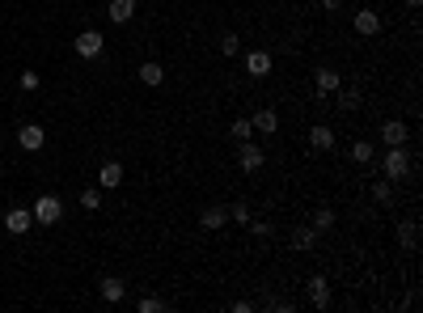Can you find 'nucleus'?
<instances>
[{
  "label": "nucleus",
  "instance_id": "f257e3e1",
  "mask_svg": "<svg viewBox=\"0 0 423 313\" xmlns=\"http://www.w3.org/2000/svg\"><path fill=\"white\" fill-rule=\"evenodd\" d=\"M410 170H415L410 148H406V144H390L385 156H381V174H385L390 182H402V178H410Z\"/></svg>",
  "mask_w": 423,
  "mask_h": 313
},
{
  "label": "nucleus",
  "instance_id": "f03ea898",
  "mask_svg": "<svg viewBox=\"0 0 423 313\" xmlns=\"http://www.w3.org/2000/svg\"><path fill=\"white\" fill-rule=\"evenodd\" d=\"M30 212H34V225H60L64 220V203L56 195H38Z\"/></svg>",
  "mask_w": 423,
  "mask_h": 313
},
{
  "label": "nucleus",
  "instance_id": "7ed1b4c3",
  "mask_svg": "<svg viewBox=\"0 0 423 313\" xmlns=\"http://www.w3.org/2000/svg\"><path fill=\"white\" fill-rule=\"evenodd\" d=\"M72 51H77L81 60H97L102 51H106V38H102L97 30H81V34L72 38Z\"/></svg>",
  "mask_w": 423,
  "mask_h": 313
},
{
  "label": "nucleus",
  "instance_id": "20e7f679",
  "mask_svg": "<svg viewBox=\"0 0 423 313\" xmlns=\"http://www.w3.org/2000/svg\"><path fill=\"white\" fill-rule=\"evenodd\" d=\"M271 68H276V60H271V51H267V47L246 51V72H250V77H271Z\"/></svg>",
  "mask_w": 423,
  "mask_h": 313
},
{
  "label": "nucleus",
  "instance_id": "39448f33",
  "mask_svg": "<svg viewBox=\"0 0 423 313\" xmlns=\"http://www.w3.org/2000/svg\"><path fill=\"white\" fill-rule=\"evenodd\" d=\"M237 161H241V170H246V174H258L262 166H267V152H262L258 144H250V140H241V148H237Z\"/></svg>",
  "mask_w": 423,
  "mask_h": 313
},
{
  "label": "nucleus",
  "instance_id": "423d86ee",
  "mask_svg": "<svg viewBox=\"0 0 423 313\" xmlns=\"http://www.w3.org/2000/svg\"><path fill=\"white\" fill-rule=\"evenodd\" d=\"M305 292H309V305L313 309H330V280L326 275H309Z\"/></svg>",
  "mask_w": 423,
  "mask_h": 313
},
{
  "label": "nucleus",
  "instance_id": "0eeeda50",
  "mask_svg": "<svg viewBox=\"0 0 423 313\" xmlns=\"http://www.w3.org/2000/svg\"><path fill=\"white\" fill-rule=\"evenodd\" d=\"M5 229H9L13 237L30 233V229H34V212H26V207H9V212H5Z\"/></svg>",
  "mask_w": 423,
  "mask_h": 313
},
{
  "label": "nucleus",
  "instance_id": "6e6552de",
  "mask_svg": "<svg viewBox=\"0 0 423 313\" xmlns=\"http://www.w3.org/2000/svg\"><path fill=\"white\" fill-rule=\"evenodd\" d=\"M351 26H356V34L373 38V34H381V13H377V9H360V13L351 17Z\"/></svg>",
  "mask_w": 423,
  "mask_h": 313
},
{
  "label": "nucleus",
  "instance_id": "1a4fd4ad",
  "mask_svg": "<svg viewBox=\"0 0 423 313\" xmlns=\"http://www.w3.org/2000/svg\"><path fill=\"white\" fill-rule=\"evenodd\" d=\"M339 140H335V127L330 123H313L309 127V148H317V152H330Z\"/></svg>",
  "mask_w": 423,
  "mask_h": 313
},
{
  "label": "nucleus",
  "instance_id": "9d476101",
  "mask_svg": "<svg viewBox=\"0 0 423 313\" xmlns=\"http://www.w3.org/2000/svg\"><path fill=\"white\" fill-rule=\"evenodd\" d=\"M17 144H22L26 152H38V148L47 144V131H42L38 123H22V127H17Z\"/></svg>",
  "mask_w": 423,
  "mask_h": 313
},
{
  "label": "nucleus",
  "instance_id": "9b49d317",
  "mask_svg": "<svg viewBox=\"0 0 423 313\" xmlns=\"http://www.w3.org/2000/svg\"><path fill=\"white\" fill-rule=\"evenodd\" d=\"M339 85H343V77H339L335 68H317V72H313V89H317V97H330Z\"/></svg>",
  "mask_w": 423,
  "mask_h": 313
},
{
  "label": "nucleus",
  "instance_id": "f8f14e48",
  "mask_svg": "<svg viewBox=\"0 0 423 313\" xmlns=\"http://www.w3.org/2000/svg\"><path fill=\"white\" fill-rule=\"evenodd\" d=\"M406 140H410V127H406L402 119H385V123H381V144H385V148H390V144H406Z\"/></svg>",
  "mask_w": 423,
  "mask_h": 313
},
{
  "label": "nucleus",
  "instance_id": "ddd939ff",
  "mask_svg": "<svg viewBox=\"0 0 423 313\" xmlns=\"http://www.w3.org/2000/svg\"><path fill=\"white\" fill-rule=\"evenodd\" d=\"M199 225H203V229H225V225H229V207H225V203L203 207V212H199Z\"/></svg>",
  "mask_w": 423,
  "mask_h": 313
},
{
  "label": "nucleus",
  "instance_id": "4468645a",
  "mask_svg": "<svg viewBox=\"0 0 423 313\" xmlns=\"http://www.w3.org/2000/svg\"><path fill=\"white\" fill-rule=\"evenodd\" d=\"M97 186H102V191H119V186H123V166H119V161H106L102 174H97Z\"/></svg>",
  "mask_w": 423,
  "mask_h": 313
},
{
  "label": "nucleus",
  "instance_id": "2eb2a0df",
  "mask_svg": "<svg viewBox=\"0 0 423 313\" xmlns=\"http://www.w3.org/2000/svg\"><path fill=\"white\" fill-rule=\"evenodd\" d=\"M136 77H140V85H148V89H157V85H161V81H166V68H161V60H144Z\"/></svg>",
  "mask_w": 423,
  "mask_h": 313
},
{
  "label": "nucleus",
  "instance_id": "dca6fc26",
  "mask_svg": "<svg viewBox=\"0 0 423 313\" xmlns=\"http://www.w3.org/2000/svg\"><path fill=\"white\" fill-rule=\"evenodd\" d=\"M106 17H111L115 26H127L136 17V0H111V9H106Z\"/></svg>",
  "mask_w": 423,
  "mask_h": 313
},
{
  "label": "nucleus",
  "instance_id": "f3484780",
  "mask_svg": "<svg viewBox=\"0 0 423 313\" xmlns=\"http://www.w3.org/2000/svg\"><path fill=\"white\" fill-rule=\"evenodd\" d=\"M250 123H254V131H262V136H276V131H280V115H276L271 106H262Z\"/></svg>",
  "mask_w": 423,
  "mask_h": 313
},
{
  "label": "nucleus",
  "instance_id": "a211bd4d",
  "mask_svg": "<svg viewBox=\"0 0 423 313\" xmlns=\"http://www.w3.org/2000/svg\"><path fill=\"white\" fill-rule=\"evenodd\" d=\"M97 288H102V300H111V305H119V300L127 296V284H123L119 275H106V280H102Z\"/></svg>",
  "mask_w": 423,
  "mask_h": 313
},
{
  "label": "nucleus",
  "instance_id": "6ab92c4d",
  "mask_svg": "<svg viewBox=\"0 0 423 313\" xmlns=\"http://www.w3.org/2000/svg\"><path fill=\"white\" fill-rule=\"evenodd\" d=\"M351 161H356V166H373V161H377V148L368 144V140H356V144H351Z\"/></svg>",
  "mask_w": 423,
  "mask_h": 313
},
{
  "label": "nucleus",
  "instance_id": "aec40b11",
  "mask_svg": "<svg viewBox=\"0 0 423 313\" xmlns=\"http://www.w3.org/2000/svg\"><path fill=\"white\" fill-rule=\"evenodd\" d=\"M313 241H317V229L313 225H296L292 229V246L296 250H313Z\"/></svg>",
  "mask_w": 423,
  "mask_h": 313
},
{
  "label": "nucleus",
  "instance_id": "412c9836",
  "mask_svg": "<svg viewBox=\"0 0 423 313\" xmlns=\"http://www.w3.org/2000/svg\"><path fill=\"white\" fill-rule=\"evenodd\" d=\"M415 241H419V225H415V220H402V225H398V246H402V250H415Z\"/></svg>",
  "mask_w": 423,
  "mask_h": 313
},
{
  "label": "nucleus",
  "instance_id": "4be33fe9",
  "mask_svg": "<svg viewBox=\"0 0 423 313\" xmlns=\"http://www.w3.org/2000/svg\"><path fill=\"white\" fill-rule=\"evenodd\" d=\"M335 93H339V111H356V106H360V89H356V85H347V89L339 85Z\"/></svg>",
  "mask_w": 423,
  "mask_h": 313
},
{
  "label": "nucleus",
  "instance_id": "5701e85b",
  "mask_svg": "<svg viewBox=\"0 0 423 313\" xmlns=\"http://www.w3.org/2000/svg\"><path fill=\"white\" fill-rule=\"evenodd\" d=\"M229 220H233V225H250V220H254V216H250V203L233 199V203H229Z\"/></svg>",
  "mask_w": 423,
  "mask_h": 313
},
{
  "label": "nucleus",
  "instance_id": "b1692460",
  "mask_svg": "<svg viewBox=\"0 0 423 313\" xmlns=\"http://www.w3.org/2000/svg\"><path fill=\"white\" fill-rule=\"evenodd\" d=\"M81 207H85V212H97V207H102V186H85L81 191Z\"/></svg>",
  "mask_w": 423,
  "mask_h": 313
},
{
  "label": "nucleus",
  "instance_id": "393cba45",
  "mask_svg": "<svg viewBox=\"0 0 423 313\" xmlns=\"http://www.w3.org/2000/svg\"><path fill=\"white\" fill-rule=\"evenodd\" d=\"M229 136L241 144V140H250V136H254V123H250V119H233V123H229Z\"/></svg>",
  "mask_w": 423,
  "mask_h": 313
},
{
  "label": "nucleus",
  "instance_id": "a878e982",
  "mask_svg": "<svg viewBox=\"0 0 423 313\" xmlns=\"http://www.w3.org/2000/svg\"><path fill=\"white\" fill-rule=\"evenodd\" d=\"M373 199H377L381 207H390V203H394V186H390V178H381V182H373Z\"/></svg>",
  "mask_w": 423,
  "mask_h": 313
},
{
  "label": "nucleus",
  "instance_id": "bb28decb",
  "mask_svg": "<svg viewBox=\"0 0 423 313\" xmlns=\"http://www.w3.org/2000/svg\"><path fill=\"white\" fill-rule=\"evenodd\" d=\"M313 229H317V233L335 229V212H330V207H317V212H313Z\"/></svg>",
  "mask_w": 423,
  "mask_h": 313
},
{
  "label": "nucleus",
  "instance_id": "cd10ccee",
  "mask_svg": "<svg viewBox=\"0 0 423 313\" xmlns=\"http://www.w3.org/2000/svg\"><path fill=\"white\" fill-rule=\"evenodd\" d=\"M237 51H241V38H237V34H225V38H221V56H229V60H233Z\"/></svg>",
  "mask_w": 423,
  "mask_h": 313
},
{
  "label": "nucleus",
  "instance_id": "c85d7f7f",
  "mask_svg": "<svg viewBox=\"0 0 423 313\" xmlns=\"http://www.w3.org/2000/svg\"><path fill=\"white\" fill-rule=\"evenodd\" d=\"M17 85H22V89H26V93H34V89H38V85H42V77H38V72H30V68H26V72H22V81H17Z\"/></svg>",
  "mask_w": 423,
  "mask_h": 313
},
{
  "label": "nucleus",
  "instance_id": "c756f323",
  "mask_svg": "<svg viewBox=\"0 0 423 313\" xmlns=\"http://www.w3.org/2000/svg\"><path fill=\"white\" fill-rule=\"evenodd\" d=\"M161 309H166L161 296H144V300H140V313H161Z\"/></svg>",
  "mask_w": 423,
  "mask_h": 313
},
{
  "label": "nucleus",
  "instance_id": "7c9ffc66",
  "mask_svg": "<svg viewBox=\"0 0 423 313\" xmlns=\"http://www.w3.org/2000/svg\"><path fill=\"white\" fill-rule=\"evenodd\" d=\"M246 229H250V233H254V237H267V233H271V225H267V220H250V225H246Z\"/></svg>",
  "mask_w": 423,
  "mask_h": 313
},
{
  "label": "nucleus",
  "instance_id": "2f4dec72",
  "mask_svg": "<svg viewBox=\"0 0 423 313\" xmlns=\"http://www.w3.org/2000/svg\"><path fill=\"white\" fill-rule=\"evenodd\" d=\"M339 5H343V0H322V9H326V13H335Z\"/></svg>",
  "mask_w": 423,
  "mask_h": 313
},
{
  "label": "nucleus",
  "instance_id": "473e14b6",
  "mask_svg": "<svg viewBox=\"0 0 423 313\" xmlns=\"http://www.w3.org/2000/svg\"><path fill=\"white\" fill-rule=\"evenodd\" d=\"M406 5H410V9H419V5H423V0H406Z\"/></svg>",
  "mask_w": 423,
  "mask_h": 313
}]
</instances>
